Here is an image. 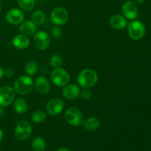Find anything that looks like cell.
Returning <instances> with one entry per match:
<instances>
[{"label": "cell", "instance_id": "1", "mask_svg": "<svg viewBox=\"0 0 151 151\" xmlns=\"http://www.w3.org/2000/svg\"><path fill=\"white\" fill-rule=\"evenodd\" d=\"M78 86L82 88H91L98 81V75L91 69H85L79 72L77 77Z\"/></svg>", "mask_w": 151, "mask_h": 151}, {"label": "cell", "instance_id": "2", "mask_svg": "<svg viewBox=\"0 0 151 151\" xmlns=\"http://www.w3.org/2000/svg\"><path fill=\"white\" fill-rule=\"evenodd\" d=\"M13 88L16 94L26 95L29 94L34 88V81L29 75H22L16 80L13 83Z\"/></svg>", "mask_w": 151, "mask_h": 151}, {"label": "cell", "instance_id": "3", "mask_svg": "<svg viewBox=\"0 0 151 151\" xmlns=\"http://www.w3.org/2000/svg\"><path fill=\"white\" fill-rule=\"evenodd\" d=\"M50 79L54 85L58 87H64L69 83L70 75L66 69L61 67L54 68L50 74Z\"/></svg>", "mask_w": 151, "mask_h": 151}, {"label": "cell", "instance_id": "4", "mask_svg": "<svg viewBox=\"0 0 151 151\" xmlns=\"http://www.w3.org/2000/svg\"><path fill=\"white\" fill-rule=\"evenodd\" d=\"M127 27L128 35L134 41H139L146 33L145 26L140 21H132L128 24Z\"/></svg>", "mask_w": 151, "mask_h": 151}, {"label": "cell", "instance_id": "5", "mask_svg": "<svg viewBox=\"0 0 151 151\" xmlns=\"http://www.w3.org/2000/svg\"><path fill=\"white\" fill-rule=\"evenodd\" d=\"M65 120L72 126L78 127L83 125L84 122L83 115L79 109L76 107H70L64 113Z\"/></svg>", "mask_w": 151, "mask_h": 151}, {"label": "cell", "instance_id": "6", "mask_svg": "<svg viewBox=\"0 0 151 151\" xmlns=\"http://www.w3.org/2000/svg\"><path fill=\"white\" fill-rule=\"evenodd\" d=\"M32 126L26 120H21L16 124L14 130V137L18 141H25L31 136Z\"/></svg>", "mask_w": 151, "mask_h": 151}, {"label": "cell", "instance_id": "7", "mask_svg": "<svg viewBox=\"0 0 151 151\" xmlns=\"http://www.w3.org/2000/svg\"><path fill=\"white\" fill-rule=\"evenodd\" d=\"M16 93L10 86L0 87V106L5 108L11 105L16 99Z\"/></svg>", "mask_w": 151, "mask_h": 151}, {"label": "cell", "instance_id": "8", "mask_svg": "<svg viewBox=\"0 0 151 151\" xmlns=\"http://www.w3.org/2000/svg\"><path fill=\"white\" fill-rule=\"evenodd\" d=\"M51 43L50 35L45 31H37L34 34L33 44L35 48L41 51H44L48 49Z\"/></svg>", "mask_w": 151, "mask_h": 151}, {"label": "cell", "instance_id": "9", "mask_svg": "<svg viewBox=\"0 0 151 151\" xmlns=\"http://www.w3.org/2000/svg\"><path fill=\"white\" fill-rule=\"evenodd\" d=\"M65 107V103L62 99L59 97H55L47 102L46 105V111L50 116H57L63 111Z\"/></svg>", "mask_w": 151, "mask_h": 151}, {"label": "cell", "instance_id": "10", "mask_svg": "<svg viewBox=\"0 0 151 151\" xmlns=\"http://www.w3.org/2000/svg\"><path fill=\"white\" fill-rule=\"evenodd\" d=\"M69 15L66 9L62 7L55 8L52 11L51 15H50V19H51L52 22L54 24L58 25V26H61V25L65 24L69 20Z\"/></svg>", "mask_w": 151, "mask_h": 151}, {"label": "cell", "instance_id": "11", "mask_svg": "<svg viewBox=\"0 0 151 151\" xmlns=\"http://www.w3.org/2000/svg\"><path fill=\"white\" fill-rule=\"evenodd\" d=\"M5 20L12 25H19L24 20V14L22 9L11 8L5 15Z\"/></svg>", "mask_w": 151, "mask_h": 151}, {"label": "cell", "instance_id": "12", "mask_svg": "<svg viewBox=\"0 0 151 151\" xmlns=\"http://www.w3.org/2000/svg\"><path fill=\"white\" fill-rule=\"evenodd\" d=\"M122 13L126 19L134 20L138 16L139 14L137 4L131 0L125 1L122 5Z\"/></svg>", "mask_w": 151, "mask_h": 151}, {"label": "cell", "instance_id": "13", "mask_svg": "<svg viewBox=\"0 0 151 151\" xmlns=\"http://www.w3.org/2000/svg\"><path fill=\"white\" fill-rule=\"evenodd\" d=\"M81 87L75 83L67 84L63 87L62 95L68 100H76L81 94Z\"/></svg>", "mask_w": 151, "mask_h": 151}, {"label": "cell", "instance_id": "14", "mask_svg": "<svg viewBox=\"0 0 151 151\" xmlns=\"http://www.w3.org/2000/svg\"><path fill=\"white\" fill-rule=\"evenodd\" d=\"M34 87L37 92L41 95H45L50 90V83L48 80L44 76H39L34 82Z\"/></svg>", "mask_w": 151, "mask_h": 151}, {"label": "cell", "instance_id": "15", "mask_svg": "<svg viewBox=\"0 0 151 151\" xmlns=\"http://www.w3.org/2000/svg\"><path fill=\"white\" fill-rule=\"evenodd\" d=\"M19 30L21 34H23L27 36H30L37 32V25L31 20H24L19 24Z\"/></svg>", "mask_w": 151, "mask_h": 151}, {"label": "cell", "instance_id": "16", "mask_svg": "<svg viewBox=\"0 0 151 151\" xmlns=\"http://www.w3.org/2000/svg\"><path fill=\"white\" fill-rule=\"evenodd\" d=\"M109 24L114 29L121 30L126 27L128 25V22L122 15L114 14L109 19Z\"/></svg>", "mask_w": 151, "mask_h": 151}, {"label": "cell", "instance_id": "17", "mask_svg": "<svg viewBox=\"0 0 151 151\" xmlns=\"http://www.w3.org/2000/svg\"><path fill=\"white\" fill-rule=\"evenodd\" d=\"M12 43L15 48L18 49V50H25L29 47V44H30V41H29L28 36L20 33L13 37Z\"/></svg>", "mask_w": 151, "mask_h": 151}, {"label": "cell", "instance_id": "18", "mask_svg": "<svg viewBox=\"0 0 151 151\" xmlns=\"http://www.w3.org/2000/svg\"><path fill=\"white\" fill-rule=\"evenodd\" d=\"M13 109L19 114H23L28 110V103L25 99L18 97L13 101Z\"/></svg>", "mask_w": 151, "mask_h": 151}, {"label": "cell", "instance_id": "19", "mask_svg": "<svg viewBox=\"0 0 151 151\" xmlns=\"http://www.w3.org/2000/svg\"><path fill=\"white\" fill-rule=\"evenodd\" d=\"M83 127L86 130L89 131H97L100 126V120L96 116H90L84 120Z\"/></svg>", "mask_w": 151, "mask_h": 151}, {"label": "cell", "instance_id": "20", "mask_svg": "<svg viewBox=\"0 0 151 151\" xmlns=\"http://www.w3.org/2000/svg\"><path fill=\"white\" fill-rule=\"evenodd\" d=\"M31 21L34 24L38 25H42L46 21V15L44 12L41 10H36L32 13Z\"/></svg>", "mask_w": 151, "mask_h": 151}, {"label": "cell", "instance_id": "21", "mask_svg": "<svg viewBox=\"0 0 151 151\" xmlns=\"http://www.w3.org/2000/svg\"><path fill=\"white\" fill-rule=\"evenodd\" d=\"M32 148L34 151H44L47 147L45 139L41 137H37L32 141Z\"/></svg>", "mask_w": 151, "mask_h": 151}, {"label": "cell", "instance_id": "22", "mask_svg": "<svg viewBox=\"0 0 151 151\" xmlns=\"http://www.w3.org/2000/svg\"><path fill=\"white\" fill-rule=\"evenodd\" d=\"M24 69L27 75H29V76H32L38 72L39 66H38V63L35 60H29L25 64Z\"/></svg>", "mask_w": 151, "mask_h": 151}, {"label": "cell", "instance_id": "23", "mask_svg": "<svg viewBox=\"0 0 151 151\" xmlns=\"http://www.w3.org/2000/svg\"><path fill=\"white\" fill-rule=\"evenodd\" d=\"M31 119L35 124L43 123L47 119V114L42 110H36L32 112Z\"/></svg>", "mask_w": 151, "mask_h": 151}, {"label": "cell", "instance_id": "24", "mask_svg": "<svg viewBox=\"0 0 151 151\" xmlns=\"http://www.w3.org/2000/svg\"><path fill=\"white\" fill-rule=\"evenodd\" d=\"M18 3L22 10L29 12L33 10L35 4V0H18Z\"/></svg>", "mask_w": 151, "mask_h": 151}, {"label": "cell", "instance_id": "25", "mask_svg": "<svg viewBox=\"0 0 151 151\" xmlns=\"http://www.w3.org/2000/svg\"><path fill=\"white\" fill-rule=\"evenodd\" d=\"M49 62L50 66H52L53 68H58L63 64V58L59 55H53L50 58Z\"/></svg>", "mask_w": 151, "mask_h": 151}, {"label": "cell", "instance_id": "26", "mask_svg": "<svg viewBox=\"0 0 151 151\" xmlns=\"http://www.w3.org/2000/svg\"><path fill=\"white\" fill-rule=\"evenodd\" d=\"M50 34L52 36V38L58 39V38H60L63 35V29L60 27V26L55 25V26L52 28L51 31H50Z\"/></svg>", "mask_w": 151, "mask_h": 151}, {"label": "cell", "instance_id": "27", "mask_svg": "<svg viewBox=\"0 0 151 151\" xmlns=\"http://www.w3.org/2000/svg\"><path fill=\"white\" fill-rule=\"evenodd\" d=\"M80 96L81 97L82 100H85V101H88V100H91L92 94H91V91L89 88H84L81 91V94H80Z\"/></svg>", "mask_w": 151, "mask_h": 151}, {"label": "cell", "instance_id": "28", "mask_svg": "<svg viewBox=\"0 0 151 151\" xmlns=\"http://www.w3.org/2000/svg\"><path fill=\"white\" fill-rule=\"evenodd\" d=\"M15 75V71L13 68L7 67L5 69H4V76H5L6 78H11L14 76Z\"/></svg>", "mask_w": 151, "mask_h": 151}, {"label": "cell", "instance_id": "29", "mask_svg": "<svg viewBox=\"0 0 151 151\" xmlns=\"http://www.w3.org/2000/svg\"><path fill=\"white\" fill-rule=\"evenodd\" d=\"M134 1L137 4H139V5H141V4H142L145 1V0H134Z\"/></svg>", "mask_w": 151, "mask_h": 151}, {"label": "cell", "instance_id": "30", "mask_svg": "<svg viewBox=\"0 0 151 151\" xmlns=\"http://www.w3.org/2000/svg\"><path fill=\"white\" fill-rule=\"evenodd\" d=\"M4 77V69L1 66H0V80Z\"/></svg>", "mask_w": 151, "mask_h": 151}, {"label": "cell", "instance_id": "31", "mask_svg": "<svg viewBox=\"0 0 151 151\" xmlns=\"http://www.w3.org/2000/svg\"><path fill=\"white\" fill-rule=\"evenodd\" d=\"M56 151H71L69 148H66V147H60L58 150Z\"/></svg>", "mask_w": 151, "mask_h": 151}, {"label": "cell", "instance_id": "32", "mask_svg": "<svg viewBox=\"0 0 151 151\" xmlns=\"http://www.w3.org/2000/svg\"><path fill=\"white\" fill-rule=\"evenodd\" d=\"M3 136H4V134H3V131L1 130V128H0V142L2 140Z\"/></svg>", "mask_w": 151, "mask_h": 151}, {"label": "cell", "instance_id": "33", "mask_svg": "<svg viewBox=\"0 0 151 151\" xmlns=\"http://www.w3.org/2000/svg\"><path fill=\"white\" fill-rule=\"evenodd\" d=\"M4 109V108L0 106V116H1L3 114H4V109Z\"/></svg>", "mask_w": 151, "mask_h": 151}, {"label": "cell", "instance_id": "34", "mask_svg": "<svg viewBox=\"0 0 151 151\" xmlns=\"http://www.w3.org/2000/svg\"><path fill=\"white\" fill-rule=\"evenodd\" d=\"M1 1H0V12H1Z\"/></svg>", "mask_w": 151, "mask_h": 151}]
</instances>
